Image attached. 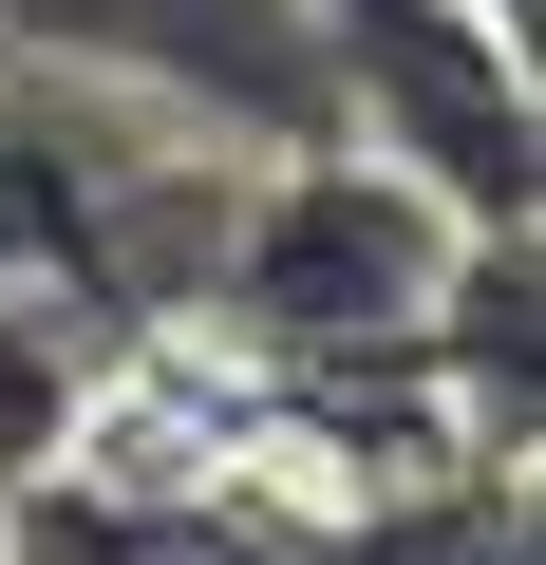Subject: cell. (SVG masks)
I'll return each instance as SVG.
<instances>
[{
	"label": "cell",
	"mask_w": 546,
	"mask_h": 565,
	"mask_svg": "<svg viewBox=\"0 0 546 565\" xmlns=\"http://www.w3.org/2000/svg\"><path fill=\"white\" fill-rule=\"evenodd\" d=\"M0 57L95 76V95H132V114H189V132H226V151H321V132H340L302 0H0Z\"/></svg>",
	"instance_id": "cell-2"
},
{
	"label": "cell",
	"mask_w": 546,
	"mask_h": 565,
	"mask_svg": "<svg viewBox=\"0 0 546 565\" xmlns=\"http://www.w3.org/2000/svg\"><path fill=\"white\" fill-rule=\"evenodd\" d=\"M95 377H114V321L57 302V282H0V490H39V471L76 452Z\"/></svg>",
	"instance_id": "cell-3"
},
{
	"label": "cell",
	"mask_w": 546,
	"mask_h": 565,
	"mask_svg": "<svg viewBox=\"0 0 546 565\" xmlns=\"http://www.w3.org/2000/svg\"><path fill=\"white\" fill-rule=\"evenodd\" d=\"M452 245H471V226H452L415 170L340 151V132H321V151H245V170H226V226H207V282H189V321H226L245 359H283L302 396H358V359L415 377Z\"/></svg>",
	"instance_id": "cell-1"
}]
</instances>
